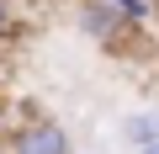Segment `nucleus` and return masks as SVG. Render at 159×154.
Segmentation results:
<instances>
[{
    "instance_id": "obj_2",
    "label": "nucleus",
    "mask_w": 159,
    "mask_h": 154,
    "mask_svg": "<svg viewBox=\"0 0 159 154\" xmlns=\"http://www.w3.org/2000/svg\"><path fill=\"white\" fill-rule=\"evenodd\" d=\"M74 21H80V32H85L90 43H101L106 53L111 48H127V37L138 32V27H127L106 0H74Z\"/></svg>"
},
{
    "instance_id": "obj_8",
    "label": "nucleus",
    "mask_w": 159,
    "mask_h": 154,
    "mask_svg": "<svg viewBox=\"0 0 159 154\" xmlns=\"http://www.w3.org/2000/svg\"><path fill=\"white\" fill-rule=\"evenodd\" d=\"M0 154H11V149H6V138H0Z\"/></svg>"
},
{
    "instance_id": "obj_3",
    "label": "nucleus",
    "mask_w": 159,
    "mask_h": 154,
    "mask_svg": "<svg viewBox=\"0 0 159 154\" xmlns=\"http://www.w3.org/2000/svg\"><path fill=\"white\" fill-rule=\"evenodd\" d=\"M117 138L138 154V149H148V143H159V106H138V112H127L122 122H117Z\"/></svg>"
},
{
    "instance_id": "obj_1",
    "label": "nucleus",
    "mask_w": 159,
    "mask_h": 154,
    "mask_svg": "<svg viewBox=\"0 0 159 154\" xmlns=\"http://www.w3.org/2000/svg\"><path fill=\"white\" fill-rule=\"evenodd\" d=\"M6 149H11V154H74V138H69L64 122L32 112V117H21V122L6 133Z\"/></svg>"
},
{
    "instance_id": "obj_6",
    "label": "nucleus",
    "mask_w": 159,
    "mask_h": 154,
    "mask_svg": "<svg viewBox=\"0 0 159 154\" xmlns=\"http://www.w3.org/2000/svg\"><path fill=\"white\" fill-rule=\"evenodd\" d=\"M6 133H11V96L0 91V138H6Z\"/></svg>"
},
{
    "instance_id": "obj_7",
    "label": "nucleus",
    "mask_w": 159,
    "mask_h": 154,
    "mask_svg": "<svg viewBox=\"0 0 159 154\" xmlns=\"http://www.w3.org/2000/svg\"><path fill=\"white\" fill-rule=\"evenodd\" d=\"M138 154H159V143H148V149H138Z\"/></svg>"
},
{
    "instance_id": "obj_5",
    "label": "nucleus",
    "mask_w": 159,
    "mask_h": 154,
    "mask_svg": "<svg viewBox=\"0 0 159 154\" xmlns=\"http://www.w3.org/2000/svg\"><path fill=\"white\" fill-rule=\"evenodd\" d=\"M16 37V11H11V0H0V43Z\"/></svg>"
},
{
    "instance_id": "obj_4",
    "label": "nucleus",
    "mask_w": 159,
    "mask_h": 154,
    "mask_svg": "<svg viewBox=\"0 0 159 154\" xmlns=\"http://www.w3.org/2000/svg\"><path fill=\"white\" fill-rule=\"evenodd\" d=\"M106 6H111V11L127 21V27H138V32H143L154 16H159V0H106Z\"/></svg>"
}]
</instances>
